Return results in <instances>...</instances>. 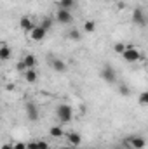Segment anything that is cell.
Segmentation results:
<instances>
[{"label":"cell","instance_id":"cell-8","mask_svg":"<svg viewBox=\"0 0 148 149\" xmlns=\"http://www.w3.org/2000/svg\"><path fill=\"white\" fill-rule=\"evenodd\" d=\"M19 28H21L23 31H26V33H32L33 28H35L33 19H32L30 16H21V19H19Z\"/></svg>","mask_w":148,"mask_h":149},{"label":"cell","instance_id":"cell-26","mask_svg":"<svg viewBox=\"0 0 148 149\" xmlns=\"http://www.w3.org/2000/svg\"><path fill=\"white\" fill-rule=\"evenodd\" d=\"M2 149H14V146H12V144H4Z\"/></svg>","mask_w":148,"mask_h":149},{"label":"cell","instance_id":"cell-16","mask_svg":"<svg viewBox=\"0 0 148 149\" xmlns=\"http://www.w3.org/2000/svg\"><path fill=\"white\" fill-rule=\"evenodd\" d=\"M9 59H11V49L4 43L0 47V61H9Z\"/></svg>","mask_w":148,"mask_h":149},{"label":"cell","instance_id":"cell-13","mask_svg":"<svg viewBox=\"0 0 148 149\" xmlns=\"http://www.w3.org/2000/svg\"><path fill=\"white\" fill-rule=\"evenodd\" d=\"M21 61L25 63L26 70H30V68H35V66H37V57H35L33 54H26V56H25Z\"/></svg>","mask_w":148,"mask_h":149},{"label":"cell","instance_id":"cell-14","mask_svg":"<svg viewBox=\"0 0 148 149\" xmlns=\"http://www.w3.org/2000/svg\"><path fill=\"white\" fill-rule=\"evenodd\" d=\"M49 135H51V137L59 139V137H63V135H65V130H63V127H61V125H52V127L49 128Z\"/></svg>","mask_w":148,"mask_h":149},{"label":"cell","instance_id":"cell-24","mask_svg":"<svg viewBox=\"0 0 148 149\" xmlns=\"http://www.w3.org/2000/svg\"><path fill=\"white\" fill-rule=\"evenodd\" d=\"M12 146H14V149H28L26 142H14Z\"/></svg>","mask_w":148,"mask_h":149},{"label":"cell","instance_id":"cell-25","mask_svg":"<svg viewBox=\"0 0 148 149\" xmlns=\"http://www.w3.org/2000/svg\"><path fill=\"white\" fill-rule=\"evenodd\" d=\"M26 146H28V149H38V142L37 141H30V142H26Z\"/></svg>","mask_w":148,"mask_h":149},{"label":"cell","instance_id":"cell-20","mask_svg":"<svg viewBox=\"0 0 148 149\" xmlns=\"http://www.w3.org/2000/svg\"><path fill=\"white\" fill-rule=\"evenodd\" d=\"M127 49V45L125 43H122V42H117L115 45H113V50L117 52V54H124V50Z\"/></svg>","mask_w":148,"mask_h":149},{"label":"cell","instance_id":"cell-3","mask_svg":"<svg viewBox=\"0 0 148 149\" xmlns=\"http://www.w3.org/2000/svg\"><path fill=\"white\" fill-rule=\"evenodd\" d=\"M131 19H132V23H134L136 26H140V28H145V26L148 24V16L141 7H136V9L132 10Z\"/></svg>","mask_w":148,"mask_h":149},{"label":"cell","instance_id":"cell-1","mask_svg":"<svg viewBox=\"0 0 148 149\" xmlns=\"http://www.w3.org/2000/svg\"><path fill=\"white\" fill-rule=\"evenodd\" d=\"M56 118L59 120V123H70L72 120H73V108L70 106V104H59L58 108H56Z\"/></svg>","mask_w":148,"mask_h":149},{"label":"cell","instance_id":"cell-2","mask_svg":"<svg viewBox=\"0 0 148 149\" xmlns=\"http://www.w3.org/2000/svg\"><path fill=\"white\" fill-rule=\"evenodd\" d=\"M122 57H124V61H125V63H138V61H141V59H143V54H141L134 45H127V49L124 50Z\"/></svg>","mask_w":148,"mask_h":149},{"label":"cell","instance_id":"cell-18","mask_svg":"<svg viewBox=\"0 0 148 149\" xmlns=\"http://www.w3.org/2000/svg\"><path fill=\"white\" fill-rule=\"evenodd\" d=\"M75 7V0H59V9H68L72 10Z\"/></svg>","mask_w":148,"mask_h":149},{"label":"cell","instance_id":"cell-4","mask_svg":"<svg viewBox=\"0 0 148 149\" xmlns=\"http://www.w3.org/2000/svg\"><path fill=\"white\" fill-rule=\"evenodd\" d=\"M99 76H101L106 83H115V81H117V71H115V68H113L111 64H105V66L101 68V71H99Z\"/></svg>","mask_w":148,"mask_h":149},{"label":"cell","instance_id":"cell-19","mask_svg":"<svg viewBox=\"0 0 148 149\" xmlns=\"http://www.w3.org/2000/svg\"><path fill=\"white\" fill-rule=\"evenodd\" d=\"M52 23H54V19L47 16V17H44V19H42V23H40V26H42V28H45V30L49 31V30L52 28Z\"/></svg>","mask_w":148,"mask_h":149},{"label":"cell","instance_id":"cell-7","mask_svg":"<svg viewBox=\"0 0 148 149\" xmlns=\"http://www.w3.org/2000/svg\"><path fill=\"white\" fill-rule=\"evenodd\" d=\"M125 144L131 149H143L147 146V139L141 137V135H132V137H129V139L125 141Z\"/></svg>","mask_w":148,"mask_h":149},{"label":"cell","instance_id":"cell-11","mask_svg":"<svg viewBox=\"0 0 148 149\" xmlns=\"http://www.w3.org/2000/svg\"><path fill=\"white\" fill-rule=\"evenodd\" d=\"M51 66H52V70H54L56 73H65V71L68 70V66H66V63H65L63 59H59V57H56V59H52V61H51Z\"/></svg>","mask_w":148,"mask_h":149},{"label":"cell","instance_id":"cell-17","mask_svg":"<svg viewBox=\"0 0 148 149\" xmlns=\"http://www.w3.org/2000/svg\"><path fill=\"white\" fill-rule=\"evenodd\" d=\"M96 31V23L92 19H87L84 23V33H94Z\"/></svg>","mask_w":148,"mask_h":149},{"label":"cell","instance_id":"cell-12","mask_svg":"<svg viewBox=\"0 0 148 149\" xmlns=\"http://www.w3.org/2000/svg\"><path fill=\"white\" fill-rule=\"evenodd\" d=\"M23 76H25V80L28 81V83H35L38 80V73L35 68H30V70H26L25 73H23Z\"/></svg>","mask_w":148,"mask_h":149},{"label":"cell","instance_id":"cell-21","mask_svg":"<svg viewBox=\"0 0 148 149\" xmlns=\"http://www.w3.org/2000/svg\"><path fill=\"white\" fill-rule=\"evenodd\" d=\"M138 101H140L141 106H148V90H145V92L140 94V99H138Z\"/></svg>","mask_w":148,"mask_h":149},{"label":"cell","instance_id":"cell-9","mask_svg":"<svg viewBox=\"0 0 148 149\" xmlns=\"http://www.w3.org/2000/svg\"><path fill=\"white\" fill-rule=\"evenodd\" d=\"M45 35H47V30H45V28H42V26L38 24V26L33 28V31L30 33V38H32L33 42H42V40L45 38Z\"/></svg>","mask_w":148,"mask_h":149},{"label":"cell","instance_id":"cell-15","mask_svg":"<svg viewBox=\"0 0 148 149\" xmlns=\"http://www.w3.org/2000/svg\"><path fill=\"white\" fill-rule=\"evenodd\" d=\"M66 38H70V40H75V42H78L80 38H82V33L77 30V28H70L68 31H66Z\"/></svg>","mask_w":148,"mask_h":149},{"label":"cell","instance_id":"cell-10","mask_svg":"<svg viewBox=\"0 0 148 149\" xmlns=\"http://www.w3.org/2000/svg\"><path fill=\"white\" fill-rule=\"evenodd\" d=\"M66 142H68V146L78 148L82 144V135L77 134V132H70V134H66Z\"/></svg>","mask_w":148,"mask_h":149},{"label":"cell","instance_id":"cell-23","mask_svg":"<svg viewBox=\"0 0 148 149\" xmlns=\"http://www.w3.org/2000/svg\"><path fill=\"white\" fill-rule=\"evenodd\" d=\"M37 142H38V149H49L51 148L47 141H37Z\"/></svg>","mask_w":148,"mask_h":149},{"label":"cell","instance_id":"cell-22","mask_svg":"<svg viewBox=\"0 0 148 149\" xmlns=\"http://www.w3.org/2000/svg\"><path fill=\"white\" fill-rule=\"evenodd\" d=\"M118 92H120V95H129V94H131V90H129L127 85H120V87H118Z\"/></svg>","mask_w":148,"mask_h":149},{"label":"cell","instance_id":"cell-6","mask_svg":"<svg viewBox=\"0 0 148 149\" xmlns=\"http://www.w3.org/2000/svg\"><path fill=\"white\" fill-rule=\"evenodd\" d=\"M25 113H26V118H28L30 121H37L38 116H40L37 104H35L33 101H28V102L25 104Z\"/></svg>","mask_w":148,"mask_h":149},{"label":"cell","instance_id":"cell-27","mask_svg":"<svg viewBox=\"0 0 148 149\" xmlns=\"http://www.w3.org/2000/svg\"><path fill=\"white\" fill-rule=\"evenodd\" d=\"M61 149H77V148H73V146H68V148H61Z\"/></svg>","mask_w":148,"mask_h":149},{"label":"cell","instance_id":"cell-5","mask_svg":"<svg viewBox=\"0 0 148 149\" xmlns=\"http://www.w3.org/2000/svg\"><path fill=\"white\" fill-rule=\"evenodd\" d=\"M54 19H56L59 24H72V23H73V14H72V10H68V9H58Z\"/></svg>","mask_w":148,"mask_h":149}]
</instances>
